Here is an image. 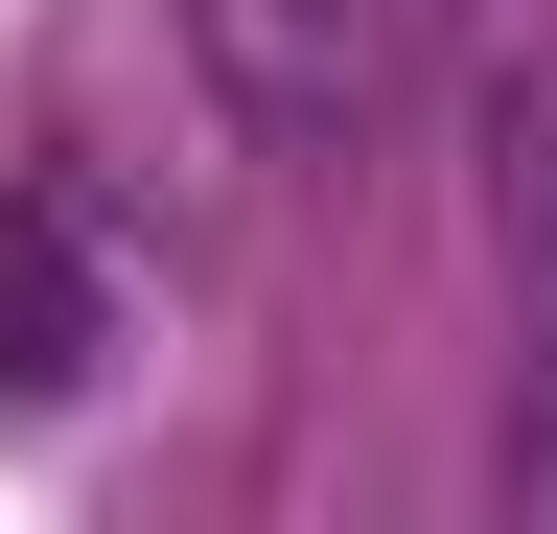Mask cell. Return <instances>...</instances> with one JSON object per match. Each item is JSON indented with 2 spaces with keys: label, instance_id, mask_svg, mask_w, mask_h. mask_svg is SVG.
Returning <instances> with one entry per match:
<instances>
[{
  "label": "cell",
  "instance_id": "6da1fadb",
  "mask_svg": "<svg viewBox=\"0 0 557 534\" xmlns=\"http://www.w3.org/2000/svg\"><path fill=\"white\" fill-rule=\"evenodd\" d=\"M186 47H209V94H233L256 140L348 163V140H395V116H418L442 0H186Z\"/></svg>",
  "mask_w": 557,
  "mask_h": 534
},
{
  "label": "cell",
  "instance_id": "7a4b0ae2",
  "mask_svg": "<svg viewBox=\"0 0 557 534\" xmlns=\"http://www.w3.org/2000/svg\"><path fill=\"white\" fill-rule=\"evenodd\" d=\"M116 349H139L116 210H94V186H24V210H0V395H94Z\"/></svg>",
  "mask_w": 557,
  "mask_h": 534
}]
</instances>
